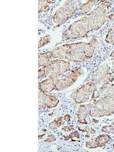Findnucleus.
Returning <instances> with one entry per match:
<instances>
[{"label":"nucleus","mask_w":114,"mask_h":152,"mask_svg":"<svg viewBox=\"0 0 114 152\" xmlns=\"http://www.w3.org/2000/svg\"><path fill=\"white\" fill-rule=\"evenodd\" d=\"M63 138L62 139H64L65 141H68L69 139H72V142H80V135L78 131H74L73 132H72L70 135H66V136H62Z\"/></svg>","instance_id":"obj_17"},{"label":"nucleus","mask_w":114,"mask_h":152,"mask_svg":"<svg viewBox=\"0 0 114 152\" xmlns=\"http://www.w3.org/2000/svg\"><path fill=\"white\" fill-rule=\"evenodd\" d=\"M91 105L88 104H81L77 113V117H78V123L82 125H87L88 122L85 120V118L90 114Z\"/></svg>","instance_id":"obj_11"},{"label":"nucleus","mask_w":114,"mask_h":152,"mask_svg":"<svg viewBox=\"0 0 114 152\" xmlns=\"http://www.w3.org/2000/svg\"><path fill=\"white\" fill-rule=\"evenodd\" d=\"M110 56H111V57H113V58H114V50H113V51L112 53H111Z\"/></svg>","instance_id":"obj_27"},{"label":"nucleus","mask_w":114,"mask_h":152,"mask_svg":"<svg viewBox=\"0 0 114 152\" xmlns=\"http://www.w3.org/2000/svg\"><path fill=\"white\" fill-rule=\"evenodd\" d=\"M85 138H89V134H88V135H85Z\"/></svg>","instance_id":"obj_30"},{"label":"nucleus","mask_w":114,"mask_h":152,"mask_svg":"<svg viewBox=\"0 0 114 152\" xmlns=\"http://www.w3.org/2000/svg\"><path fill=\"white\" fill-rule=\"evenodd\" d=\"M89 116L91 117H103L114 114V97H104L98 100H91Z\"/></svg>","instance_id":"obj_3"},{"label":"nucleus","mask_w":114,"mask_h":152,"mask_svg":"<svg viewBox=\"0 0 114 152\" xmlns=\"http://www.w3.org/2000/svg\"><path fill=\"white\" fill-rule=\"evenodd\" d=\"M97 85L93 81H88L77 90L74 91L71 94V98L75 101L76 104H81L86 102L92 97L93 94L97 90Z\"/></svg>","instance_id":"obj_7"},{"label":"nucleus","mask_w":114,"mask_h":152,"mask_svg":"<svg viewBox=\"0 0 114 152\" xmlns=\"http://www.w3.org/2000/svg\"><path fill=\"white\" fill-rule=\"evenodd\" d=\"M51 40H52V37H51L50 34H47L41 37L40 40H39V43H38V48H41V47L47 45L48 43L51 42Z\"/></svg>","instance_id":"obj_19"},{"label":"nucleus","mask_w":114,"mask_h":152,"mask_svg":"<svg viewBox=\"0 0 114 152\" xmlns=\"http://www.w3.org/2000/svg\"><path fill=\"white\" fill-rule=\"evenodd\" d=\"M44 69L46 75L56 81L66 72L71 71V64L63 59H56L50 61V64L46 66Z\"/></svg>","instance_id":"obj_5"},{"label":"nucleus","mask_w":114,"mask_h":152,"mask_svg":"<svg viewBox=\"0 0 114 152\" xmlns=\"http://www.w3.org/2000/svg\"><path fill=\"white\" fill-rule=\"evenodd\" d=\"M99 2H101V1L99 0H88L85 3L81 5L79 8V14L80 15H85L87 14L89 11H91V8L94 5H99Z\"/></svg>","instance_id":"obj_14"},{"label":"nucleus","mask_w":114,"mask_h":152,"mask_svg":"<svg viewBox=\"0 0 114 152\" xmlns=\"http://www.w3.org/2000/svg\"><path fill=\"white\" fill-rule=\"evenodd\" d=\"M77 1H66L59 9L56 11L53 16V21L55 25L53 28H56L68 21L78 10Z\"/></svg>","instance_id":"obj_4"},{"label":"nucleus","mask_w":114,"mask_h":152,"mask_svg":"<svg viewBox=\"0 0 114 152\" xmlns=\"http://www.w3.org/2000/svg\"><path fill=\"white\" fill-rule=\"evenodd\" d=\"M112 2L101 1L97 7L88 16L82 18L71 24L62 33V40H69L88 37V34L94 30L100 29L107 21L113 18V15H107V9Z\"/></svg>","instance_id":"obj_1"},{"label":"nucleus","mask_w":114,"mask_h":152,"mask_svg":"<svg viewBox=\"0 0 114 152\" xmlns=\"http://www.w3.org/2000/svg\"><path fill=\"white\" fill-rule=\"evenodd\" d=\"M47 0H42V1H38V12H47L50 10V6L47 5Z\"/></svg>","instance_id":"obj_16"},{"label":"nucleus","mask_w":114,"mask_h":152,"mask_svg":"<svg viewBox=\"0 0 114 152\" xmlns=\"http://www.w3.org/2000/svg\"><path fill=\"white\" fill-rule=\"evenodd\" d=\"M63 119H64L66 122L70 121V119H71V116H70L69 114H66V115L63 116Z\"/></svg>","instance_id":"obj_25"},{"label":"nucleus","mask_w":114,"mask_h":152,"mask_svg":"<svg viewBox=\"0 0 114 152\" xmlns=\"http://www.w3.org/2000/svg\"><path fill=\"white\" fill-rule=\"evenodd\" d=\"M78 129H79L80 131L82 132H88V134H92V135H94L95 133H96V131L89 126H87L85 128L83 129H81L80 128H78Z\"/></svg>","instance_id":"obj_21"},{"label":"nucleus","mask_w":114,"mask_h":152,"mask_svg":"<svg viewBox=\"0 0 114 152\" xmlns=\"http://www.w3.org/2000/svg\"><path fill=\"white\" fill-rule=\"evenodd\" d=\"M43 135H39V138H39V140H40V139H41L42 137H43Z\"/></svg>","instance_id":"obj_28"},{"label":"nucleus","mask_w":114,"mask_h":152,"mask_svg":"<svg viewBox=\"0 0 114 152\" xmlns=\"http://www.w3.org/2000/svg\"><path fill=\"white\" fill-rule=\"evenodd\" d=\"M84 74V70L81 67H76L69 72L66 76L63 75L60 78L55 81L56 91H62L71 87L80 76Z\"/></svg>","instance_id":"obj_6"},{"label":"nucleus","mask_w":114,"mask_h":152,"mask_svg":"<svg viewBox=\"0 0 114 152\" xmlns=\"http://www.w3.org/2000/svg\"><path fill=\"white\" fill-rule=\"evenodd\" d=\"M114 80V73L110 72V67L104 65L94 72L91 75V81L96 85H107Z\"/></svg>","instance_id":"obj_8"},{"label":"nucleus","mask_w":114,"mask_h":152,"mask_svg":"<svg viewBox=\"0 0 114 152\" xmlns=\"http://www.w3.org/2000/svg\"><path fill=\"white\" fill-rule=\"evenodd\" d=\"M113 149H114V144H113Z\"/></svg>","instance_id":"obj_31"},{"label":"nucleus","mask_w":114,"mask_h":152,"mask_svg":"<svg viewBox=\"0 0 114 152\" xmlns=\"http://www.w3.org/2000/svg\"><path fill=\"white\" fill-rule=\"evenodd\" d=\"M97 46L98 41L97 38L94 37L89 43L78 42L64 44L50 50V53L52 58L81 62L92 58Z\"/></svg>","instance_id":"obj_2"},{"label":"nucleus","mask_w":114,"mask_h":152,"mask_svg":"<svg viewBox=\"0 0 114 152\" xmlns=\"http://www.w3.org/2000/svg\"><path fill=\"white\" fill-rule=\"evenodd\" d=\"M46 75V72L45 69H43V68H40L39 70H38V78H40L41 77H43V76Z\"/></svg>","instance_id":"obj_23"},{"label":"nucleus","mask_w":114,"mask_h":152,"mask_svg":"<svg viewBox=\"0 0 114 152\" xmlns=\"http://www.w3.org/2000/svg\"><path fill=\"white\" fill-rule=\"evenodd\" d=\"M52 55L50 51L39 54L38 56V66L40 68H44L50 64V61L52 60Z\"/></svg>","instance_id":"obj_13"},{"label":"nucleus","mask_w":114,"mask_h":152,"mask_svg":"<svg viewBox=\"0 0 114 152\" xmlns=\"http://www.w3.org/2000/svg\"><path fill=\"white\" fill-rule=\"evenodd\" d=\"M56 140V137L54 135H50L49 136H47V139L45 140V142H48V143H51V142H53Z\"/></svg>","instance_id":"obj_22"},{"label":"nucleus","mask_w":114,"mask_h":152,"mask_svg":"<svg viewBox=\"0 0 114 152\" xmlns=\"http://www.w3.org/2000/svg\"><path fill=\"white\" fill-rule=\"evenodd\" d=\"M101 132L107 134H113L114 135V126L113 125H108V126H105L102 127L101 129Z\"/></svg>","instance_id":"obj_20"},{"label":"nucleus","mask_w":114,"mask_h":152,"mask_svg":"<svg viewBox=\"0 0 114 152\" xmlns=\"http://www.w3.org/2000/svg\"><path fill=\"white\" fill-rule=\"evenodd\" d=\"M111 140V137L109 134H104V135H98L95 138H93L91 141H88L85 143V146L88 148L94 149L97 148L104 147Z\"/></svg>","instance_id":"obj_10"},{"label":"nucleus","mask_w":114,"mask_h":152,"mask_svg":"<svg viewBox=\"0 0 114 152\" xmlns=\"http://www.w3.org/2000/svg\"><path fill=\"white\" fill-rule=\"evenodd\" d=\"M62 120H63V117H58L55 119L53 122L49 123V128L50 129H56L62 125Z\"/></svg>","instance_id":"obj_15"},{"label":"nucleus","mask_w":114,"mask_h":152,"mask_svg":"<svg viewBox=\"0 0 114 152\" xmlns=\"http://www.w3.org/2000/svg\"><path fill=\"white\" fill-rule=\"evenodd\" d=\"M93 122L94 123H98V120H95L94 119H93Z\"/></svg>","instance_id":"obj_29"},{"label":"nucleus","mask_w":114,"mask_h":152,"mask_svg":"<svg viewBox=\"0 0 114 152\" xmlns=\"http://www.w3.org/2000/svg\"><path fill=\"white\" fill-rule=\"evenodd\" d=\"M38 89L41 90L42 91L46 94H49L51 91L56 89V84L55 81L52 78H48L44 81L39 82L38 85Z\"/></svg>","instance_id":"obj_12"},{"label":"nucleus","mask_w":114,"mask_h":152,"mask_svg":"<svg viewBox=\"0 0 114 152\" xmlns=\"http://www.w3.org/2000/svg\"><path fill=\"white\" fill-rule=\"evenodd\" d=\"M56 1H54V0H51V1H50V0H47V2H48V3H54Z\"/></svg>","instance_id":"obj_26"},{"label":"nucleus","mask_w":114,"mask_h":152,"mask_svg":"<svg viewBox=\"0 0 114 152\" xmlns=\"http://www.w3.org/2000/svg\"><path fill=\"white\" fill-rule=\"evenodd\" d=\"M74 129V126L73 125H70V126H66L64 127H62V130L63 132H70L72 130Z\"/></svg>","instance_id":"obj_24"},{"label":"nucleus","mask_w":114,"mask_h":152,"mask_svg":"<svg viewBox=\"0 0 114 152\" xmlns=\"http://www.w3.org/2000/svg\"><path fill=\"white\" fill-rule=\"evenodd\" d=\"M59 103V100L56 96L47 94L38 89V104L40 108H54Z\"/></svg>","instance_id":"obj_9"},{"label":"nucleus","mask_w":114,"mask_h":152,"mask_svg":"<svg viewBox=\"0 0 114 152\" xmlns=\"http://www.w3.org/2000/svg\"><path fill=\"white\" fill-rule=\"evenodd\" d=\"M105 41L109 44H114V24L108 31L105 38Z\"/></svg>","instance_id":"obj_18"}]
</instances>
